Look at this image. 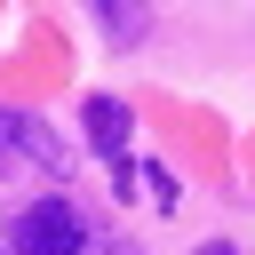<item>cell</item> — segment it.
<instances>
[{
	"label": "cell",
	"mask_w": 255,
	"mask_h": 255,
	"mask_svg": "<svg viewBox=\"0 0 255 255\" xmlns=\"http://www.w3.org/2000/svg\"><path fill=\"white\" fill-rule=\"evenodd\" d=\"M16 167L64 175V151H56V135H48L40 120H24V112H0V183H8Z\"/></svg>",
	"instance_id": "obj_2"
},
{
	"label": "cell",
	"mask_w": 255,
	"mask_h": 255,
	"mask_svg": "<svg viewBox=\"0 0 255 255\" xmlns=\"http://www.w3.org/2000/svg\"><path fill=\"white\" fill-rule=\"evenodd\" d=\"M80 120H88V143L112 159V175H120V191H128V104H120V96H88Z\"/></svg>",
	"instance_id": "obj_3"
},
{
	"label": "cell",
	"mask_w": 255,
	"mask_h": 255,
	"mask_svg": "<svg viewBox=\"0 0 255 255\" xmlns=\"http://www.w3.org/2000/svg\"><path fill=\"white\" fill-rule=\"evenodd\" d=\"M88 8H96L104 40H120V48H135V40H143V24H151V16H143V0H88Z\"/></svg>",
	"instance_id": "obj_4"
},
{
	"label": "cell",
	"mask_w": 255,
	"mask_h": 255,
	"mask_svg": "<svg viewBox=\"0 0 255 255\" xmlns=\"http://www.w3.org/2000/svg\"><path fill=\"white\" fill-rule=\"evenodd\" d=\"M80 239H88V223H80V207H72L64 191L32 199V207L8 223V247H16V255H80Z\"/></svg>",
	"instance_id": "obj_1"
},
{
	"label": "cell",
	"mask_w": 255,
	"mask_h": 255,
	"mask_svg": "<svg viewBox=\"0 0 255 255\" xmlns=\"http://www.w3.org/2000/svg\"><path fill=\"white\" fill-rule=\"evenodd\" d=\"M199 255H231V247H223V239H207V247H199Z\"/></svg>",
	"instance_id": "obj_5"
}]
</instances>
